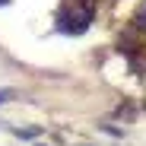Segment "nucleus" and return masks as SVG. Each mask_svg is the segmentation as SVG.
<instances>
[{"label":"nucleus","mask_w":146,"mask_h":146,"mask_svg":"<svg viewBox=\"0 0 146 146\" xmlns=\"http://www.w3.org/2000/svg\"><path fill=\"white\" fill-rule=\"evenodd\" d=\"M16 137H22V140H32V137H38V130H35V127H29V130H16Z\"/></svg>","instance_id":"f257e3e1"},{"label":"nucleus","mask_w":146,"mask_h":146,"mask_svg":"<svg viewBox=\"0 0 146 146\" xmlns=\"http://www.w3.org/2000/svg\"><path fill=\"white\" fill-rule=\"evenodd\" d=\"M10 95H13V92H0V102H3V99H10Z\"/></svg>","instance_id":"f03ea898"},{"label":"nucleus","mask_w":146,"mask_h":146,"mask_svg":"<svg viewBox=\"0 0 146 146\" xmlns=\"http://www.w3.org/2000/svg\"><path fill=\"white\" fill-rule=\"evenodd\" d=\"M0 3H7V0H0Z\"/></svg>","instance_id":"7ed1b4c3"}]
</instances>
